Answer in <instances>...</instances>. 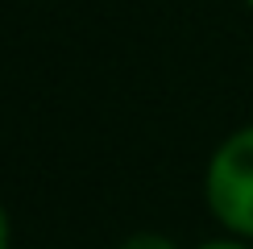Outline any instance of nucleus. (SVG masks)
Returning a JSON list of instances; mask_svg holds the SVG:
<instances>
[{
    "instance_id": "f257e3e1",
    "label": "nucleus",
    "mask_w": 253,
    "mask_h": 249,
    "mask_svg": "<svg viewBox=\"0 0 253 249\" xmlns=\"http://www.w3.org/2000/svg\"><path fill=\"white\" fill-rule=\"evenodd\" d=\"M204 208L220 233L253 241V121L224 133L204 166Z\"/></svg>"
},
{
    "instance_id": "39448f33",
    "label": "nucleus",
    "mask_w": 253,
    "mask_h": 249,
    "mask_svg": "<svg viewBox=\"0 0 253 249\" xmlns=\"http://www.w3.org/2000/svg\"><path fill=\"white\" fill-rule=\"evenodd\" d=\"M245 8H249V13H253V0H245Z\"/></svg>"
},
{
    "instance_id": "7ed1b4c3",
    "label": "nucleus",
    "mask_w": 253,
    "mask_h": 249,
    "mask_svg": "<svg viewBox=\"0 0 253 249\" xmlns=\"http://www.w3.org/2000/svg\"><path fill=\"white\" fill-rule=\"evenodd\" d=\"M191 249H253V241H241V237H228V233H220V237H208V241H199Z\"/></svg>"
},
{
    "instance_id": "f03ea898",
    "label": "nucleus",
    "mask_w": 253,
    "mask_h": 249,
    "mask_svg": "<svg viewBox=\"0 0 253 249\" xmlns=\"http://www.w3.org/2000/svg\"><path fill=\"white\" fill-rule=\"evenodd\" d=\"M117 249H183L170 233H158V228H137V233L121 237Z\"/></svg>"
},
{
    "instance_id": "20e7f679",
    "label": "nucleus",
    "mask_w": 253,
    "mask_h": 249,
    "mask_svg": "<svg viewBox=\"0 0 253 249\" xmlns=\"http://www.w3.org/2000/svg\"><path fill=\"white\" fill-rule=\"evenodd\" d=\"M0 249H13V216L4 204H0Z\"/></svg>"
}]
</instances>
